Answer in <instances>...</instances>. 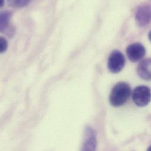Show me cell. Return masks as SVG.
I'll return each mask as SVG.
<instances>
[{"label": "cell", "instance_id": "cell-2", "mask_svg": "<svg viewBox=\"0 0 151 151\" xmlns=\"http://www.w3.org/2000/svg\"><path fill=\"white\" fill-rule=\"evenodd\" d=\"M125 64V58L123 54L118 50L113 51L109 55L108 60V68L114 74L122 71Z\"/></svg>", "mask_w": 151, "mask_h": 151}, {"label": "cell", "instance_id": "cell-12", "mask_svg": "<svg viewBox=\"0 0 151 151\" xmlns=\"http://www.w3.org/2000/svg\"><path fill=\"white\" fill-rule=\"evenodd\" d=\"M3 4H4V1H1L0 2V6L2 7L3 6Z\"/></svg>", "mask_w": 151, "mask_h": 151}, {"label": "cell", "instance_id": "cell-1", "mask_svg": "<svg viewBox=\"0 0 151 151\" xmlns=\"http://www.w3.org/2000/svg\"><path fill=\"white\" fill-rule=\"evenodd\" d=\"M131 93L129 85L126 82H121L116 83L112 89L110 96V104L115 107L124 105Z\"/></svg>", "mask_w": 151, "mask_h": 151}, {"label": "cell", "instance_id": "cell-11", "mask_svg": "<svg viewBox=\"0 0 151 151\" xmlns=\"http://www.w3.org/2000/svg\"><path fill=\"white\" fill-rule=\"evenodd\" d=\"M148 37H149V39L151 41V30L150 31V32H149V34H148Z\"/></svg>", "mask_w": 151, "mask_h": 151}, {"label": "cell", "instance_id": "cell-5", "mask_svg": "<svg viewBox=\"0 0 151 151\" xmlns=\"http://www.w3.org/2000/svg\"><path fill=\"white\" fill-rule=\"evenodd\" d=\"M126 52L129 60L131 62L136 63L145 57L146 50L142 44L137 42L128 46Z\"/></svg>", "mask_w": 151, "mask_h": 151}, {"label": "cell", "instance_id": "cell-3", "mask_svg": "<svg viewBox=\"0 0 151 151\" xmlns=\"http://www.w3.org/2000/svg\"><path fill=\"white\" fill-rule=\"evenodd\" d=\"M132 99L139 106H145L151 101V89L147 86L137 87L132 93Z\"/></svg>", "mask_w": 151, "mask_h": 151}, {"label": "cell", "instance_id": "cell-13", "mask_svg": "<svg viewBox=\"0 0 151 151\" xmlns=\"http://www.w3.org/2000/svg\"><path fill=\"white\" fill-rule=\"evenodd\" d=\"M147 151H151V145L148 148V150Z\"/></svg>", "mask_w": 151, "mask_h": 151}, {"label": "cell", "instance_id": "cell-10", "mask_svg": "<svg viewBox=\"0 0 151 151\" xmlns=\"http://www.w3.org/2000/svg\"><path fill=\"white\" fill-rule=\"evenodd\" d=\"M8 48V42L6 39L3 37L0 38V51L1 53L6 50Z\"/></svg>", "mask_w": 151, "mask_h": 151}, {"label": "cell", "instance_id": "cell-9", "mask_svg": "<svg viewBox=\"0 0 151 151\" xmlns=\"http://www.w3.org/2000/svg\"><path fill=\"white\" fill-rule=\"evenodd\" d=\"M29 3V1H8V4L10 6L21 8L26 6Z\"/></svg>", "mask_w": 151, "mask_h": 151}, {"label": "cell", "instance_id": "cell-7", "mask_svg": "<svg viewBox=\"0 0 151 151\" xmlns=\"http://www.w3.org/2000/svg\"><path fill=\"white\" fill-rule=\"evenodd\" d=\"M137 73L142 79L151 81V59H145L139 64Z\"/></svg>", "mask_w": 151, "mask_h": 151}, {"label": "cell", "instance_id": "cell-4", "mask_svg": "<svg viewBox=\"0 0 151 151\" xmlns=\"http://www.w3.org/2000/svg\"><path fill=\"white\" fill-rule=\"evenodd\" d=\"M135 19L138 25L141 27L149 25L151 21V5L143 4L139 5L136 11Z\"/></svg>", "mask_w": 151, "mask_h": 151}, {"label": "cell", "instance_id": "cell-8", "mask_svg": "<svg viewBox=\"0 0 151 151\" xmlns=\"http://www.w3.org/2000/svg\"><path fill=\"white\" fill-rule=\"evenodd\" d=\"M11 17V14L9 11H5L1 13L0 15V31H4L8 27V24Z\"/></svg>", "mask_w": 151, "mask_h": 151}, {"label": "cell", "instance_id": "cell-6", "mask_svg": "<svg viewBox=\"0 0 151 151\" xmlns=\"http://www.w3.org/2000/svg\"><path fill=\"white\" fill-rule=\"evenodd\" d=\"M85 135L84 141L81 151H95L96 139L94 131L90 127H86Z\"/></svg>", "mask_w": 151, "mask_h": 151}]
</instances>
